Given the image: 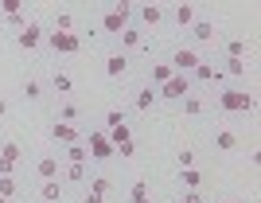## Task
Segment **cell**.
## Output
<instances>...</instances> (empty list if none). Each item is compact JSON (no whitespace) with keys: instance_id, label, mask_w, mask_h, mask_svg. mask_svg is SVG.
Returning a JSON list of instances; mask_svg holds the SVG:
<instances>
[{"instance_id":"obj_22","label":"cell","mask_w":261,"mask_h":203,"mask_svg":"<svg viewBox=\"0 0 261 203\" xmlns=\"http://www.w3.org/2000/svg\"><path fill=\"white\" fill-rule=\"evenodd\" d=\"M172 75H175V71H172V66H168V63H160V66H152V78H156V82H160V86H164V82H168V78H172Z\"/></svg>"},{"instance_id":"obj_17","label":"cell","mask_w":261,"mask_h":203,"mask_svg":"<svg viewBox=\"0 0 261 203\" xmlns=\"http://www.w3.org/2000/svg\"><path fill=\"white\" fill-rule=\"evenodd\" d=\"M121 43H125V47H144V35L137 32V28H125V32H121Z\"/></svg>"},{"instance_id":"obj_1","label":"cell","mask_w":261,"mask_h":203,"mask_svg":"<svg viewBox=\"0 0 261 203\" xmlns=\"http://www.w3.org/2000/svg\"><path fill=\"white\" fill-rule=\"evenodd\" d=\"M218 106L230 109V114H250V109L257 106V98H253L250 90H222V94H218Z\"/></svg>"},{"instance_id":"obj_41","label":"cell","mask_w":261,"mask_h":203,"mask_svg":"<svg viewBox=\"0 0 261 203\" xmlns=\"http://www.w3.org/2000/svg\"><path fill=\"white\" fill-rule=\"evenodd\" d=\"M0 203H8V199H0Z\"/></svg>"},{"instance_id":"obj_26","label":"cell","mask_w":261,"mask_h":203,"mask_svg":"<svg viewBox=\"0 0 261 203\" xmlns=\"http://www.w3.org/2000/svg\"><path fill=\"white\" fill-rule=\"evenodd\" d=\"M156 102V90H141V94H137V109H148Z\"/></svg>"},{"instance_id":"obj_24","label":"cell","mask_w":261,"mask_h":203,"mask_svg":"<svg viewBox=\"0 0 261 203\" xmlns=\"http://www.w3.org/2000/svg\"><path fill=\"white\" fill-rule=\"evenodd\" d=\"M66 180L82 184V180H86V164H70V168H66Z\"/></svg>"},{"instance_id":"obj_27","label":"cell","mask_w":261,"mask_h":203,"mask_svg":"<svg viewBox=\"0 0 261 203\" xmlns=\"http://www.w3.org/2000/svg\"><path fill=\"white\" fill-rule=\"evenodd\" d=\"M109 188H113V184H109L106 176H98V180H90V192H98V195H109Z\"/></svg>"},{"instance_id":"obj_7","label":"cell","mask_w":261,"mask_h":203,"mask_svg":"<svg viewBox=\"0 0 261 203\" xmlns=\"http://www.w3.org/2000/svg\"><path fill=\"white\" fill-rule=\"evenodd\" d=\"M16 39H20L23 51H35V47L43 43V28H39V24H23V32L16 35Z\"/></svg>"},{"instance_id":"obj_23","label":"cell","mask_w":261,"mask_h":203,"mask_svg":"<svg viewBox=\"0 0 261 203\" xmlns=\"http://www.w3.org/2000/svg\"><path fill=\"white\" fill-rule=\"evenodd\" d=\"M55 32H74V16H70V12H63V16L55 20Z\"/></svg>"},{"instance_id":"obj_13","label":"cell","mask_w":261,"mask_h":203,"mask_svg":"<svg viewBox=\"0 0 261 203\" xmlns=\"http://www.w3.org/2000/svg\"><path fill=\"white\" fill-rule=\"evenodd\" d=\"M191 75H195L199 82H218V78H222V75H218V71H215V66H211V63H199L195 71H191Z\"/></svg>"},{"instance_id":"obj_25","label":"cell","mask_w":261,"mask_h":203,"mask_svg":"<svg viewBox=\"0 0 261 203\" xmlns=\"http://www.w3.org/2000/svg\"><path fill=\"white\" fill-rule=\"evenodd\" d=\"M226 55H230V59H242V55H246V43H242V39H230L226 43Z\"/></svg>"},{"instance_id":"obj_3","label":"cell","mask_w":261,"mask_h":203,"mask_svg":"<svg viewBox=\"0 0 261 203\" xmlns=\"http://www.w3.org/2000/svg\"><path fill=\"white\" fill-rule=\"evenodd\" d=\"M129 12H133V4H125V0H121L117 8L113 12H106V20H101V28H106V32H125V24H129Z\"/></svg>"},{"instance_id":"obj_33","label":"cell","mask_w":261,"mask_h":203,"mask_svg":"<svg viewBox=\"0 0 261 203\" xmlns=\"http://www.w3.org/2000/svg\"><path fill=\"white\" fill-rule=\"evenodd\" d=\"M0 8H4V16H16V12H20V0H0Z\"/></svg>"},{"instance_id":"obj_6","label":"cell","mask_w":261,"mask_h":203,"mask_svg":"<svg viewBox=\"0 0 261 203\" xmlns=\"http://www.w3.org/2000/svg\"><path fill=\"white\" fill-rule=\"evenodd\" d=\"M20 164V145L16 141H8L4 149H0V176H12V168Z\"/></svg>"},{"instance_id":"obj_12","label":"cell","mask_w":261,"mask_h":203,"mask_svg":"<svg viewBox=\"0 0 261 203\" xmlns=\"http://www.w3.org/2000/svg\"><path fill=\"white\" fill-rule=\"evenodd\" d=\"M141 20L152 28V24H160V20H164V8H160V4H144V8H141Z\"/></svg>"},{"instance_id":"obj_42","label":"cell","mask_w":261,"mask_h":203,"mask_svg":"<svg viewBox=\"0 0 261 203\" xmlns=\"http://www.w3.org/2000/svg\"><path fill=\"white\" fill-rule=\"evenodd\" d=\"M230 203H234V199H230Z\"/></svg>"},{"instance_id":"obj_37","label":"cell","mask_w":261,"mask_h":203,"mask_svg":"<svg viewBox=\"0 0 261 203\" xmlns=\"http://www.w3.org/2000/svg\"><path fill=\"white\" fill-rule=\"evenodd\" d=\"M113 152H121V156H133V152H137V145H133V141H125V145H117Z\"/></svg>"},{"instance_id":"obj_32","label":"cell","mask_w":261,"mask_h":203,"mask_svg":"<svg viewBox=\"0 0 261 203\" xmlns=\"http://www.w3.org/2000/svg\"><path fill=\"white\" fill-rule=\"evenodd\" d=\"M184 109H187V114H199V109H203V102H199L195 94H187V98H184Z\"/></svg>"},{"instance_id":"obj_36","label":"cell","mask_w":261,"mask_h":203,"mask_svg":"<svg viewBox=\"0 0 261 203\" xmlns=\"http://www.w3.org/2000/svg\"><path fill=\"white\" fill-rule=\"evenodd\" d=\"M55 90H70V75H55Z\"/></svg>"},{"instance_id":"obj_28","label":"cell","mask_w":261,"mask_h":203,"mask_svg":"<svg viewBox=\"0 0 261 203\" xmlns=\"http://www.w3.org/2000/svg\"><path fill=\"white\" fill-rule=\"evenodd\" d=\"M59 195H63V188H59V184H43V199H47V203H59Z\"/></svg>"},{"instance_id":"obj_39","label":"cell","mask_w":261,"mask_h":203,"mask_svg":"<svg viewBox=\"0 0 261 203\" xmlns=\"http://www.w3.org/2000/svg\"><path fill=\"white\" fill-rule=\"evenodd\" d=\"M101 199H106V195H98V192H90V195H86V203H101Z\"/></svg>"},{"instance_id":"obj_9","label":"cell","mask_w":261,"mask_h":203,"mask_svg":"<svg viewBox=\"0 0 261 203\" xmlns=\"http://www.w3.org/2000/svg\"><path fill=\"white\" fill-rule=\"evenodd\" d=\"M55 141H63V145H78V129L74 125H66V121H55Z\"/></svg>"},{"instance_id":"obj_35","label":"cell","mask_w":261,"mask_h":203,"mask_svg":"<svg viewBox=\"0 0 261 203\" xmlns=\"http://www.w3.org/2000/svg\"><path fill=\"white\" fill-rule=\"evenodd\" d=\"M59 114H63V121H66V125H70V121L78 118V106H63V109H59Z\"/></svg>"},{"instance_id":"obj_15","label":"cell","mask_w":261,"mask_h":203,"mask_svg":"<svg viewBox=\"0 0 261 203\" xmlns=\"http://www.w3.org/2000/svg\"><path fill=\"white\" fill-rule=\"evenodd\" d=\"M215 145H218V149H222V152H230V149H234V145H238V137H234L230 129H222V133H215Z\"/></svg>"},{"instance_id":"obj_31","label":"cell","mask_w":261,"mask_h":203,"mask_svg":"<svg viewBox=\"0 0 261 203\" xmlns=\"http://www.w3.org/2000/svg\"><path fill=\"white\" fill-rule=\"evenodd\" d=\"M106 121H109V129H117V125H125V114H121V109H109Z\"/></svg>"},{"instance_id":"obj_19","label":"cell","mask_w":261,"mask_h":203,"mask_svg":"<svg viewBox=\"0 0 261 203\" xmlns=\"http://www.w3.org/2000/svg\"><path fill=\"white\" fill-rule=\"evenodd\" d=\"M16 192H20V184L12 180V176H0V199H12Z\"/></svg>"},{"instance_id":"obj_40","label":"cell","mask_w":261,"mask_h":203,"mask_svg":"<svg viewBox=\"0 0 261 203\" xmlns=\"http://www.w3.org/2000/svg\"><path fill=\"white\" fill-rule=\"evenodd\" d=\"M4 109H8V106H4V102H0V114H4Z\"/></svg>"},{"instance_id":"obj_16","label":"cell","mask_w":261,"mask_h":203,"mask_svg":"<svg viewBox=\"0 0 261 203\" xmlns=\"http://www.w3.org/2000/svg\"><path fill=\"white\" fill-rule=\"evenodd\" d=\"M199 184H203V172L184 168V188H187V192H199Z\"/></svg>"},{"instance_id":"obj_14","label":"cell","mask_w":261,"mask_h":203,"mask_svg":"<svg viewBox=\"0 0 261 203\" xmlns=\"http://www.w3.org/2000/svg\"><path fill=\"white\" fill-rule=\"evenodd\" d=\"M175 20H179V28H191V24H195V8H191V4H179V8H175Z\"/></svg>"},{"instance_id":"obj_8","label":"cell","mask_w":261,"mask_h":203,"mask_svg":"<svg viewBox=\"0 0 261 203\" xmlns=\"http://www.w3.org/2000/svg\"><path fill=\"white\" fill-rule=\"evenodd\" d=\"M199 63H203V59H199L195 51H175V55H172V63H168V66H172L175 75H184V71H195Z\"/></svg>"},{"instance_id":"obj_34","label":"cell","mask_w":261,"mask_h":203,"mask_svg":"<svg viewBox=\"0 0 261 203\" xmlns=\"http://www.w3.org/2000/svg\"><path fill=\"white\" fill-rule=\"evenodd\" d=\"M191 161H195V152H191V149H179V168H191Z\"/></svg>"},{"instance_id":"obj_10","label":"cell","mask_w":261,"mask_h":203,"mask_svg":"<svg viewBox=\"0 0 261 203\" xmlns=\"http://www.w3.org/2000/svg\"><path fill=\"white\" fill-rule=\"evenodd\" d=\"M35 172H39L43 180H55V176H59V161H55V156H43V161L35 164Z\"/></svg>"},{"instance_id":"obj_4","label":"cell","mask_w":261,"mask_h":203,"mask_svg":"<svg viewBox=\"0 0 261 203\" xmlns=\"http://www.w3.org/2000/svg\"><path fill=\"white\" fill-rule=\"evenodd\" d=\"M47 43H51L59 55H74L78 47H82V39H78L74 32H51V35H47Z\"/></svg>"},{"instance_id":"obj_18","label":"cell","mask_w":261,"mask_h":203,"mask_svg":"<svg viewBox=\"0 0 261 203\" xmlns=\"http://www.w3.org/2000/svg\"><path fill=\"white\" fill-rule=\"evenodd\" d=\"M129 203H148V184H144V180H137V184H133Z\"/></svg>"},{"instance_id":"obj_2","label":"cell","mask_w":261,"mask_h":203,"mask_svg":"<svg viewBox=\"0 0 261 203\" xmlns=\"http://www.w3.org/2000/svg\"><path fill=\"white\" fill-rule=\"evenodd\" d=\"M156 94H160V98H168V102H179V98H187V94H191V78H187V75H172L168 82L160 86V90H156Z\"/></svg>"},{"instance_id":"obj_29","label":"cell","mask_w":261,"mask_h":203,"mask_svg":"<svg viewBox=\"0 0 261 203\" xmlns=\"http://www.w3.org/2000/svg\"><path fill=\"white\" fill-rule=\"evenodd\" d=\"M226 75H246V63H242V59H226Z\"/></svg>"},{"instance_id":"obj_38","label":"cell","mask_w":261,"mask_h":203,"mask_svg":"<svg viewBox=\"0 0 261 203\" xmlns=\"http://www.w3.org/2000/svg\"><path fill=\"white\" fill-rule=\"evenodd\" d=\"M184 203H203V199H199V192H187V195H184Z\"/></svg>"},{"instance_id":"obj_11","label":"cell","mask_w":261,"mask_h":203,"mask_svg":"<svg viewBox=\"0 0 261 203\" xmlns=\"http://www.w3.org/2000/svg\"><path fill=\"white\" fill-rule=\"evenodd\" d=\"M191 32H195V39L207 43V39H215V24H211V20H195V24H191Z\"/></svg>"},{"instance_id":"obj_5","label":"cell","mask_w":261,"mask_h":203,"mask_svg":"<svg viewBox=\"0 0 261 203\" xmlns=\"http://www.w3.org/2000/svg\"><path fill=\"white\" fill-rule=\"evenodd\" d=\"M86 152L94 156V161H109V156H113V145H109V137H106V133H90Z\"/></svg>"},{"instance_id":"obj_21","label":"cell","mask_w":261,"mask_h":203,"mask_svg":"<svg viewBox=\"0 0 261 203\" xmlns=\"http://www.w3.org/2000/svg\"><path fill=\"white\" fill-rule=\"evenodd\" d=\"M106 71H109V75H113V78H117V75H125V55H109Z\"/></svg>"},{"instance_id":"obj_30","label":"cell","mask_w":261,"mask_h":203,"mask_svg":"<svg viewBox=\"0 0 261 203\" xmlns=\"http://www.w3.org/2000/svg\"><path fill=\"white\" fill-rule=\"evenodd\" d=\"M23 94H28V98L35 102V98L43 94V90H39V82H35V78H28V82H23Z\"/></svg>"},{"instance_id":"obj_20","label":"cell","mask_w":261,"mask_h":203,"mask_svg":"<svg viewBox=\"0 0 261 203\" xmlns=\"http://www.w3.org/2000/svg\"><path fill=\"white\" fill-rule=\"evenodd\" d=\"M86 156H90L86 145H70V149H66V161L70 164H86Z\"/></svg>"}]
</instances>
